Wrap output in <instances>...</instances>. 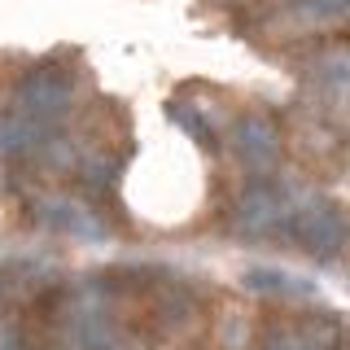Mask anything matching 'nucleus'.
<instances>
[{"mask_svg":"<svg viewBox=\"0 0 350 350\" xmlns=\"http://www.w3.org/2000/svg\"><path fill=\"white\" fill-rule=\"evenodd\" d=\"M70 96H75L70 62L49 57V62L31 66V70L18 79V88H14V96H9L5 109L31 118V123H44V127H62V114L70 109Z\"/></svg>","mask_w":350,"mask_h":350,"instance_id":"f257e3e1","label":"nucleus"},{"mask_svg":"<svg viewBox=\"0 0 350 350\" xmlns=\"http://www.w3.org/2000/svg\"><path fill=\"white\" fill-rule=\"evenodd\" d=\"M293 224H289V232L293 241H298L302 250H311L315 258H333L337 250H342V241H346V219L337 206H328V202H315V206H306V211L298 215H289Z\"/></svg>","mask_w":350,"mask_h":350,"instance_id":"f03ea898","label":"nucleus"},{"mask_svg":"<svg viewBox=\"0 0 350 350\" xmlns=\"http://www.w3.org/2000/svg\"><path fill=\"white\" fill-rule=\"evenodd\" d=\"M280 219H289L280 189L267 180H250L245 193H241V211H237V237H271L280 232Z\"/></svg>","mask_w":350,"mask_h":350,"instance_id":"7ed1b4c3","label":"nucleus"},{"mask_svg":"<svg viewBox=\"0 0 350 350\" xmlns=\"http://www.w3.org/2000/svg\"><path fill=\"white\" fill-rule=\"evenodd\" d=\"M232 140H237L241 162H245L254 175H262V171L276 167V158H280V127H276V118H267V114H245V118L232 127Z\"/></svg>","mask_w":350,"mask_h":350,"instance_id":"20e7f679","label":"nucleus"},{"mask_svg":"<svg viewBox=\"0 0 350 350\" xmlns=\"http://www.w3.org/2000/svg\"><path fill=\"white\" fill-rule=\"evenodd\" d=\"M171 118H175V123H180L184 131H189L197 145L215 149V127H211V118H206L197 105H189V101H171Z\"/></svg>","mask_w":350,"mask_h":350,"instance_id":"39448f33","label":"nucleus"},{"mask_svg":"<svg viewBox=\"0 0 350 350\" xmlns=\"http://www.w3.org/2000/svg\"><path fill=\"white\" fill-rule=\"evenodd\" d=\"M245 284H254V289H262V293H306V284L284 276V271H250Z\"/></svg>","mask_w":350,"mask_h":350,"instance_id":"423d86ee","label":"nucleus"},{"mask_svg":"<svg viewBox=\"0 0 350 350\" xmlns=\"http://www.w3.org/2000/svg\"><path fill=\"white\" fill-rule=\"evenodd\" d=\"M267 350H298V346H289V342H271Z\"/></svg>","mask_w":350,"mask_h":350,"instance_id":"0eeeda50","label":"nucleus"},{"mask_svg":"<svg viewBox=\"0 0 350 350\" xmlns=\"http://www.w3.org/2000/svg\"><path fill=\"white\" fill-rule=\"evenodd\" d=\"M92 350H118V346H109V342H105V346H101V342H96V346H92Z\"/></svg>","mask_w":350,"mask_h":350,"instance_id":"6e6552de","label":"nucleus"}]
</instances>
